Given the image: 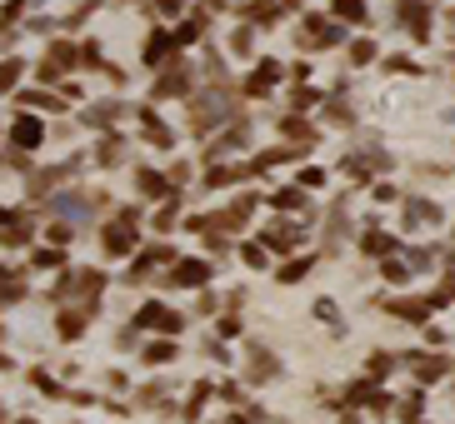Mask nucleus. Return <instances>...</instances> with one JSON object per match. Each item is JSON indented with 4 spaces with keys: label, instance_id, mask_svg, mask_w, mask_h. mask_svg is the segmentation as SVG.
<instances>
[{
    "label": "nucleus",
    "instance_id": "1",
    "mask_svg": "<svg viewBox=\"0 0 455 424\" xmlns=\"http://www.w3.org/2000/svg\"><path fill=\"white\" fill-rule=\"evenodd\" d=\"M15 140H20V145H36V140H41V125H36V120H20V125H15Z\"/></svg>",
    "mask_w": 455,
    "mask_h": 424
},
{
    "label": "nucleus",
    "instance_id": "2",
    "mask_svg": "<svg viewBox=\"0 0 455 424\" xmlns=\"http://www.w3.org/2000/svg\"><path fill=\"white\" fill-rule=\"evenodd\" d=\"M205 279V265H186V270H175V285H201Z\"/></svg>",
    "mask_w": 455,
    "mask_h": 424
},
{
    "label": "nucleus",
    "instance_id": "3",
    "mask_svg": "<svg viewBox=\"0 0 455 424\" xmlns=\"http://www.w3.org/2000/svg\"><path fill=\"white\" fill-rule=\"evenodd\" d=\"M140 325H161V330H175V315H165V310H146V315H140Z\"/></svg>",
    "mask_w": 455,
    "mask_h": 424
},
{
    "label": "nucleus",
    "instance_id": "4",
    "mask_svg": "<svg viewBox=\"0 0 455 424\" xmlns=\"http://www.w3.org/2000/svg\"><path fill=\"white\" fill-rule=\"evenodd\" d=\"M335 11L346 15V20H361V15H365V5H361V0H335Z\"/></svg>",
    "mask_w": 455,
    "mask_h": 424
},
{
    "label": "nucleus",
    "instance_id": "5",
    "mask_svg": "<svg viewBox=\"0 0 455 424\" xmlns=\"http://www.w3.org/2000/svg\"><path fill=\"white\" fill-rule=\"evenodd\" d=\"M131 230H110V250H125V245H131Z\"/></svg>",
    "mask_w": 455,
    "mask_h": 424
}]
</instances>
